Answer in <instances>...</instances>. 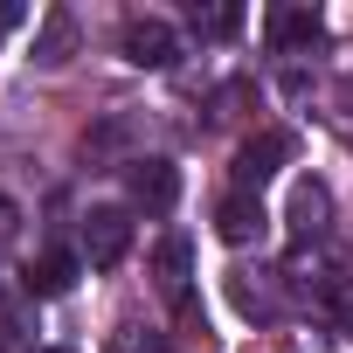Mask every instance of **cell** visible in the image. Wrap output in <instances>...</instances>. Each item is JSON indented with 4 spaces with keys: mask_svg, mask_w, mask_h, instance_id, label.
I'll return each instance as SVG.
<instances>
[{
    "mask_svg": "<svg viewBox=\"0 0 353 353\" xmlns=\"http://www.w3.org/2000/svg\"><path fill=\"white\" fill-rule=\"evenodd\" d=\"M125 250H132V215H125V208H90L77 256H83L90 270H111V263H125Z\"/></svg>",
    "mask_w": 353,
    "mask_h": 353,
    "instance_id": "6da1fadb",
    "label": "cell"
},
{
    "mask_svg": "<svg viewBox=\"0 0 353 353\" xmlns=\"http://www.w3.org/2000/svg\"><path fill=\"white\" fill-rule=\"evenodd\" d=\"M125 63H139V70H173V63H181V28L159 21V14H132V21H125Z\"/></svg>",
    "mask_w": 353,
    "mask_h": 353,
    "instance_id": "7a4b0ae2",
    "label": "cell"
},
{
    "mask_svg": "<svg viewBox=\"0 0 353 353\" xmlns=\"http://www.w3.org/2000/svg\"><path fill=\"white\" fill-rule=\"evenodd\" d=\"M125 194L145 215H173V201H181V166L173 159H132L125 166Z\"/></svg>",
    "mask_w": 353,
    "mask_h": 353,
    "instance_id": "3957f363",
    "label": "cell"
},
{
    "mask_svg": "<svg viewBox=\"0 0 353 353\" xmlns=\"http://www.w3.org/2000/svg\"><path fill=\"white\" fill-rule=\"evenodd\" d=\"M291 159V132H256L243 152H236V194H263V181Z\"/></svg>",
    "mask_w": 353,
    "mask_h": 353,
    "instance_id": "277c9868",
    "label": "cell"
},
{
    "mask_svg": "<svg viewBox=\"0 0 353 353\" xmlns=\"http://www.w3.org/2000/svg\"><path fill=\"white\" fill-rule=\"evenodd\" d=\"M77 277H83V256H77V250H49V256H35V263L21 270V291H28V298H63Z\"/></svg>",
    "mask_w": 353,
    "mask_h": 353,
    "instance_id": "5b68a950",
    "label": "cell"
},
{
    "mask_svg": "<svg viewBox=\"0 0 353 353\" xmlns=\"http://www.w3.org/2000/svg\"><path fill=\"white\" fill-rule=\"evenodd\" d=\"M263 222H270V215H263V194H229V201L215 208V236H222V243H236V250H243V243H256V236H263Z\"/></svg>",
    "mask_w": 353,
    "mask_h": 353,
    "instance_id": "8992f818",
    "label": "cell"
},
{
    "mask_svg": "<svg viewBox=\"0 0 353 353\" xmlns=\"http://www.w3.org/2000/svg\"><path fill=\"white\" fill-rule=\"evenodd\" d=\"M152 270H159V291H166L173 305H181V312H188V277H194V243H188V236H166V243H159V256H152Z\"/></svg>",
    "mask_w": 353,
    "mask_h": 353,
    "instance_id": "52a82bcc",
    "label": "cell"
},
{
    "mask_svg": "<svg viewBox=\"0 0 353 353\" xmlns=\"http://www.w3.org/2000/svg\"><path fill=\"white\" fill-rule=\"evenodd\" d=\"M77 56V14L70 8H56V14H42V35H35V63L42 70H63Z\"/></svg>",
    "mask_w": 353,
    "mask_h": 353,
    "instance_id": "ba28073f",
    "label": "cell"
},
{
    "mask_svg": "<svg viewBox=\"0 0 353 353\" xmlns=\"http://www.w3.org/2000/svg\"><path fill=\"white\" fill-rule=\"evenodd\" d=\"M325 222H332V194L319 181H298V194H291V236L312 243V236H325Z\"/></svg>",
    "mask_w": 353,
    "mask_h": 353,
    "instance_id": "9c48e42d",
    "label": "cell"
},
{
    "mask_svg": "<svg viewBox=\"0 0 353 353\" xmlns=\"http://www.w3.org/2000/svg\"><path fill=\"white\" fill-rule=\"evenodd\" d=\"M319 35V8H270V49L284 56V49H298V42H312Z\"/></svg>",
    "mask_w": 353,
    "mask_h": 353,
    "instance_id": "30bf717a",
    "label": "cell"
},
{
    "mask_svg": "<svg viewBox=\"0 0 353 353\" xmlns=\"http://www.w3.org/2000/svg\"><path fill=\"white\" fill-rule=\"evenodd\" d=\"M319 305H325V319L339 332H353V277H325L319 284Z\"/></svg>",
    "mask_w": 353,
    "mask_h": 353,
    "instance_id": "8fae6325",
    "label": "cell"
},
{
    "mask_svg": "<svg viewBox=\"0 0 353 353\" xmlns=\"http://www.w3.org/2000/svg\"><path fill=\"white\" fill-rule=\"evenodd\" d=\"M194 28H201V35H236V28H243V8H215V14H194Z\"/></svg>",
    "mask_w": 353,
    "mask_h": 353,
    "instance_id": "7c38bea8",
    "label": "cell"
},
{
    "mask_svg": "<svg viewBox=\"0 0 353 353\" xmlns=\"http://www.w3.org/2000/svg\"><path fill=\"white\" fill-rule=\"evenodd\" d=\"M21 21H28V8H21V0H0V42H8Z\"/></svg>",
    "mask_w": 353,
    "mask_h": 353,
    "instance_id": "4fadbf2b",
    "label": "cell"
},
{
    "mask_svg": "<svg viewBox=\"0 0 353 353\" xmlns=\"http://www.w3.org/2000/svg\"><path fill=\"white\" fill-rule=\"evenodd\" d=\"M8 236H14V201L0 194V243H8Z\"/></svg>",
    "mask_w": 353,
    "mask_h": 353,
    "instance_id": "5bb4252c",
    "label": "cell"
},
{
    "mask_svg": "<svg viewBox=\"0 0 353 353\" xmlns=\"http://www.w3.org/2000/svg\"><path fill=\"white\" fill-rule=\"evenodd\" d=\"M42 353H70V346H42Z\"/></svg>",
    "mask_w": 353,
    "mask_h": 353,
    "instance_id": "9a60e30c",
    "label": "cell"
}]
</instances>
